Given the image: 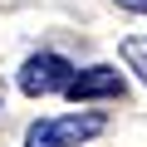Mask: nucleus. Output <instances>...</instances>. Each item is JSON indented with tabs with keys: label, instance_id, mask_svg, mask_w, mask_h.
Listing matches in <instances>:
<instances>
[{
	"label": "nucleus",
	"instance_id": "f257e3e1",
	"mask_svg": "<svg viewBox=\"0 0 147 147\" xmlns=\"http://www.w3.org/2000/svg\"><path fill=\"white\" fill-rule=\"evenodd\" d=\"M108 127L103 113H69V118H44L25 132V147H84Z\"/></svg>",
	"mask_w": 147,
	"mask_h": 147
},
{
	"label": "nucleus",
	"instance_id": "f03ea898",
	"mask_svg": "<svg viewBox=\"0 0 147 147\" xmlns=\"http://www.w3.org/2000/svg\"><path fill=\"white\" fill-rule=\"evenodd\" d=\"M74 79V64L64 54H30L25 69H20V88L30 98H49V93H64Z\"/></svg>",
	"mask_w": 147,
	"mask_h": 147
},
{
	"label": "nucleus",
	"instance_id": "7ed1b4c3",
	"mask_svg": "<svg viewBox=\"0 0 147 147\" xmlns=\"http://www.w3.org/2000/svg\"><path fill=\"white\" fill-rule=\"evenodd\" d=\"M64 93H69L74 103H93V98H123L127 84H123V74H118V69L93 64V69H79V74H74Z\"/></svg>",
	"mask_w": 147,
	"mask_h": 147
},
{
	"label": "nucleus",
	"instance_id": "20e7f679",
	"mask_svg": "<svg viewBox=\"0 0 147 147\" xmlns=\"http://www.w3.org/2000/svg\"><path fill=\"white\" fill-rule=\"evenodd\" d=\"M123 59L137 69V79L147 84V39H127V44H123Z\"/></svg>",
	"mask_w": 147,
	"mask_h": 147
},
{
	"label": "nucleus",
	"instance_id": "39448f33",
	"mask_svg": "<svg viewBox=\"0 0 147 147\" xmlns=\"http://www.w3.org/2000/svg\"><path fill=\"white\" fill-rule=\"evenodd\" d=\"M123 10H132V15H147V0H118Z\"/></svg>",
	"mask_w": 147,
	"mask_h": 147
}]
</instances>
